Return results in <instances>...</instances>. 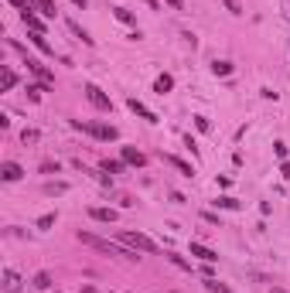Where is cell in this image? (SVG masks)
<instances>
[{"mask_svg":"<svg viewBox=\"0 0 290 293\" xmlns=\"http://www.w3.org/2000/svg\"><path fill=\"white\" fill-rule=\"evenodd\" d=\"M78 242H86V246H92V249H99V252H110V256H123V259H137V252L134 249H126L120 242H106V239H96V236H89V232H78Z\"/></svg>","mask_w":290,"mask_h":293,"instance_id":"6da1fadb","label":"cell"},{"mask_svg":"<svg viewBox=\"0 0 290 293\" xmlns=\"http://www.w3.org/2000/svg\"><path fill=\"white\" fill-rule=\"evenodd\" d=\"M72 126H75V130L92 133L96 140H116V136H120V130H116L113 123H78V120H72Z\"/></svg>","mask_w":290,"mask_h":293,"instance_id":"7a4b0ae2","label":"cell"},{"mask_svg":"<svg viewBox=\"0 0 290 293\" xmlns=\"http://www.w3.org/2000/svg\"><path fill=\"white\" fill-rule=\"evenodd\" d=\"M120 242L126 249H134V252H137V249H140V252H157V246L147 236H140V232H120Z\"/></svg>","mask_w":290,"mask_h":293,"instance_id":"3957f363","label":"cell"},{"mask_svg":"<svg viewBox=\"0 0 290 293\" xmlns=\"http://www.w3.org/2000/svg\"><path fill=\"white\" fill-rule=\"evenodd\" d=\"M86 96H89V102L96 106V109H102V113H110V109H113V99L99 89V85H92V82H89V85H86Z\"/></svg>","mask_w":290,"mask_h":293,"instance_id":"277c9868","label":"cell"},{"mask_svg":"<svg viewBox=\"0 0 290 293\" xmlns=\"http://www.w3.org/2000/svg\"><path fill=\"white\" fill-rule=\"evenodd\" d=\"M28 72H31V75H38V79H41V85H51V82H55V72H51V68H45L38 58H28Z\"/></svg>","mask_w":290,"mask_h":293,"instance_id":"5b68a950","label":"cell"},{"mask_svg":"<svg viewBox=\"0 0 290 293\" xmlns=\"http://www.w3.org/2000/svg\"><path fill=\"white\" fill-rule=\"evenodd\" d=\"M0 178L7 181V184H14V181L24 178V167H21V164H14V160H4V164H0Z\"/></svg>","mask_w":290,"mask_h":293,"instance_id":"8992f818","label":"cell"},{"mask_svg":"<svg viewBox=\"0 0 290 293\" xmlns=\"http://www.w3.org/2000/svg\"><path fill=\"white\" fill-rule=\"evenodd\" d=\"M126 106H130V109H134L137 116H140V120H147V123H157V116H154V109H147L144 102L137 99V96H130V99H126Z\"/></svg>","mask_w":290,"mask_h":293,"instance_id":"52a82bcc","label":"cell"},{"mask_svg":"<svg viewBox=\"0 0 290 293\" xmlns=\"http://www.w3.org/2000/svg\"><path fill=\"white\" fill-rule=\"evenodd\" d=\"M191 256H198L201 262H219V252L208 246H201V242H191Z\"/></svg>","mask_w":290,"mask_h":293,"instance_id":"ba28073f","label":"cell"},{"mask_svg":"<svg viewBox=\"0 0 290 293\" xmlns=\"http://www.w3.org/2000/svg\"><path fill=\"white\" fill-rule=\"evenodd\" d=\"M14 85H17V72H14L11 65H4V68H0V89H4V92H11Z\"/></svg>","mask_w":290,"mask_h":293,"instance_id":"9c48e42d","label":"cell"},{"mask_svg":"<svg viewBox=\"0 0 290 293\" xmlns=\"http://www.w3.org/2000/svg\"><path fill=\"white\" fill-rule=\"evenodd\" d=\"M28 38H31V45L38 48L41 55H55V48L48 45V38H45V34H41V31H31V34H28Z\"/></svg>","mask_w":290,"mask_h":293,"instance_id":"30bf717a","label":"cell"},{"mask_svg":"<svg viewBox=\"0 0 290 293\" xmlns=\"http://www.w3.org/2000/svg\"><path fill=\"white\" fill-rule=\"evenodd\" d=\"M89 218H96V222H106V225H113L120 215L113 212V208H89Z\"/></svg>","mask_w":290,"mask_h":293,"instance_id":"8fae6325","label":"cell"},{"mask_svg":"<svg viewBox=\"0 0 290 293\" xmlns=\"http://www.w3.org/2000/svg\"><path fill=\"white\" fill-rule=\"evenodd\" d=\"M123 160H126V164H134V167H144V164H147V157L137 150V146H123Z\"/></svg>","mask_w":290,"mask_h":293,"instance_id":"7c38bea8","label":"cell"},{"mask_svg":"<svg viewBox=\"0 0 290 293\" xmlns=\"http://www.w3.org/2000/svg\"><path fill=\"white\" fill-rule=\"evenodd\" d=\"M4 290L7 293H21V276L14 270H4Z\"/></svg>","mask_w":290,"mask_h":293,"instance_id":"4fadbf2b","label":"cell"},{"mask_svg":"<svg viewBox=\"0 0 290 293\" xmlns=\"http://www.w3.org/2000/svg\"><path fill=\"white\" fill-rule=\"evenodd\" d=\"M171 89H174V79H171L168 72H164V75H157V82H154V92H157V96H168Z\"/></svg>","mask_w":290,"mask_h":293,"instance_id":"5bb4252c","label":"cell"},{"mask_svg":"<svg viewBox=\"0 0 290 293\" xmlns=\"http://www.w3.org/2000/svg\"><path fill=\"white\" fill-rule=\"evenodd\" d=\"M21 21L28 24V31H41V34H45V21H41L38 14H28V11H24V14H21Z\"/></svg>","mask_w":290,"mask_h":293,"instance_id":"9a60e30c","label":"cell"},{"mask_svg":"<svg viewBox=\"0 0 290 293\" xmlns=\"http://www.w3.org/2000/svg\"><path fill=\"white\" fill-rule=\"evenodd\" d=\"M232 62H225V58H215V62H212V72H215V75H222V79H225V75H232Z\"/></svg>","mask_w":290,"mask_h":293,"instance_id":"2e32d148","label":"cell"},{"mask_svg":"<svg viewBox=\"0 0 290 293\" xmlns=\"http://www.w3.org/2000/svg\"><path fill=\"white\" fill-rule=\"evenodd\" d=\"M164 160H168L171 167H178L181 174H184V178H195V167H191V164H184V160H181V157H164Z\"/></svg>","mask_w":290,"mask_h":293,"instance_id":"e0dca14e","label":"cell"},{"mask_svg":"<svg viewBox=\"0 0 290 293\" xmlns=\"http://www.w3.org/2000/svg\"><path fill=\"white\" fill-rule=\"evenodd\" d=\"M34 290H51V273L48 270L34 273Z\"/></svg>","mask_w":290,"mask_h":293,"instance_id":"ac0fdd59","label":"cell"},{"mask_svg":"<svg viewBox=\"0 0 290 293\" xmlns=\"http://www.w3.org/2000/svg\"><path fill=\"white\" fill-rule=\"evenodd\" d=\"M123 167H126V160H102V170H106V174H123Z\"/></svg>","mask_w":290,"mask_h":293,"instance_id":"d6986e66","label":"cell"},{"mask_svg":"<svg viewBox=\"0 0 290 293\" xmlns=\"http://www.w3.org/2000/svg\"><path fill=\"white\" fill-rule=\"evenodd\" d=\"M113 14H116V21H123V24H134L137 21L134 11H126V7H113Z\"/></svg>","mask_w":290,"mask_h":293,"instance_id":"ffe728a7","label":"cell"},{"mask_svg":"<svg viewBox=\"0 0 290 293\" xmlns=\"http://www.w3.org/2000/svg\"><path fill=\"white\" fill-rule=\"evenodd\" d=\"M38 11H41V14H45V17H55V0H38Z\"/></svg>","mask_w":290,"mask_h":293,"instance_id":"44dd1931","label":"cell"},{"mask_svg":"<svg viewBox=\"0 0 290 293\" xmlns=\"http://www.w3.org/2000/svg\"><path fill=\"white\" fill-rule=\"evenodd\" d=\"M68 31L75 34V38H82V41H86V45H92V38H89V31H82V27H78L75 21H68Z\"/></svg>","mask_w":290,"mask_h":293,"instance_id":"7402d4cb","label":"cell"},{"mask_svg":"<svg viewBox=\"0 0 290 293\" xmlns=\"http://www.w3.org/2000/svg\"><path fill=\"white\" fill-rule=\"evenodd\" d=\"M168 259L174 262V266H181V270H188V273H191V262L184 259V256H178V252H168Z\"/></svg>","mask_w":290,"mask_h":293,"instance_id":"603a6c76","label":"cell"},{"mask_svg":"<svg viewBox=\"0 0 290 293\" xmlns=\"http://www.w3.org/2000/svg\"><path fill=\"white\" fill-rule=\"evenodd\" d=\"M48 89H51V85H28V96L38 102V99H41V92H48Z\"/></svg>","mask_w":290,"mask_h":293,"instance_id":"cb8c5ba5","label":"cell"},{"mask_svg":"<svg viewBox=\"0 0 290 293\" xmlns=\"http://www.w3.org/2000/svg\"><path fill=\"white\" fill-rule=\"evenodd\" d=\"M215 204H219V208H229V212H232V208H239V201H235V198H229V194H222Z\"/></svg>","mask_w":290,"mask_h":293,"instance_id":"d4e9b609","label":"cell"},{"mask_svg":"<svg viewBox=\"0 0 290 293\" xmlns=\"http://www.w3.org/2000/svg\"><path fill=\"white\" fill-rule=\"evenodd\" d=\"M195 126H198L201 133H208V130H212V123H208V116H195Z\"/></svg>","mask_w":290,"mask_h":293,"instance_id":"484cf974","label":"cell"},{"mask_svg":"<svg viewBox=\"0 0 290 293\" xmlns=\"http://www.w3.org/2000/svg\"><path fill=\"white\" fill-rule=\"evenodd\" d=\"M273 154H277L280 160H287V143H283V140H277V143H273Z\"/></svg>","mask_w":290,"mask_h":293,"instance_id":"4316f807","label":"cell"},{"mask_svg":"<svg viewBox=\"0 0 290 293\" xmlns=\"http://www.w3.org/2000/svg\"><path fill=\"white\" fill-rule=\"evenodd\" d=\"M55 225V215H41V218H38V228H51Z\"/></svg>","mask_w":290,"mask_h":293,"instance_id":"83f0119b","label":"cell"},{"mask_svg":"<svg viewBox=\"0 0 290 293\" xmlns=\"http://www.w3.org/2000/svg\"><path fill=\"white\" fill-rule=\"evenodd\" d=\"M225 4V11H232V14H243V7H239V0H222Z\"/></svg>","mask_w":290,"mask_h":293,"instance_id":"f1b7e54d","label":"cell"},{"mask_svg":"<svg viewBox=\"0 0 290 293\" xmlns=\"http://www.w3.org/2000/svg\"><path fill=\"white\" fill-rule=\"evenodd\" d=\"M65 191V184H45V194H62Z\"/></svg>","mask_w":290,"mask_h":293,"instance_id":"f546056e","label":"cell"},{"mask_svg":"<svg viewBox=\"0 0 290 293\" xmlns=\"http://www.w3.org/2000/svg\"><path fill=\"white\" fill-rule=\"evenodd\" d=\"M164 4H168L171 11H184V0H164Z\"/></svg>","mask_w":290,"mask_h":293,"instance_id":"4dcf8cb0","label":"cell"},{"mask_svg":"<svg viewBox=\"0 0 290 293\" xmlns=\"http://www.w3.org/2000/svg\"><path fill=\"white\" fill-rule=\"evenodd\" d=\"M201 218H205L208 225H219V215H212V212H205V215H201ZM219 228H222V225H219Z\"/></svg>","mask_w":290,"mask_h":293,"instance_id":"1f68e13d","label":"cell"},{"mask_svg":"<svg viewBox=\"0 0 290 293\" xmlns=\"http://www.w3.org/2000/svg\"><path fill=\"white\" fill-rule=\"evenodd\" d=\"M280 174H283V178L290 181V160H283V164H280Z\"/></svg>","mask_w":290,"mask_h":293,"instance_id":"d6a6232c","label":"cell"},{"mask_svg":"<svg viewBox=\"0 0 290 293\" xmlns=\"http://www.w3.org/2000/svg\"><path fill=\"white\" fill-rule=\"evenodd\" d=\"M72 4H75V7H86V4H89V0H72Z\"/></svg>","mask_w":290,"mask_h":293,"instance_id":"836d02e7","label":"cell"},{"mask_svg":"<svg viewBox=\"0 0 290 293\" xmlns=\"http://www.w3.org/2000/svg\"><path fill=\"white\" fill-rule=\"evenodd\" d=\"M270 293H287V290H283V286H273V290H270Z\"/></svg>","mask_w":290,"mask_h":293,"instance_id":"e575fe53","label":"cell"}]
</instances>
